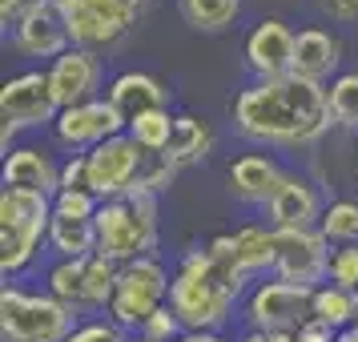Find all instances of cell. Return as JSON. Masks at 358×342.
Instances as JSON below:
<instances>
[{"instance_id": "obj_1", "label": "cell", "mask_w": 358, "mask_h": 342, "mask_svg": "<svg viewBox=\"0 0 358 342\" xmlns=\"http://www.w3.org/2000/svg\"><path fill=\"white\" fill-rule=\"evenodd\" d=\"M229 109L238 133L258 145H310L334 125L326 85L302 81L294 73L245 85Z\"/></svg>"}, {"instance_id": "obj_2", "label": "cell", "mask_w": 358, "mask_h": 342, "mask_svg": "<svg viewBox=\"0 0 358 342\" xmlns=\"http://www.w3.org/2000/svg\"><path fill=\"white\" fill-rule=\"evenodd\" d=\"M250 278L238 270L234 254V234H217L206 242V250H189L181 258L173 286H169V306L181 318L185 334L189 330H222L234 314Z\"/></svg>"}, {"instance_id": "obj_3", "label": "cell", "mask_w": 358, "mask_h": 342, "mask_svg": "<svg viewBox=\"0 0 358 342\" xmlns=\"http://www.w3.org/2000/svg\"><path fill=\"white\" fill-rule=\"evenodd\" d=\"M52 197L29 190H4L0 194V270L4 282L20 278L36 262L41 245H49Z\"/></svg>"}, {"instance_id": "obj_4", "label": "cell", "mask_w": 358, "mask_h": 342, "mask_svg": "<svg viewBox=\"0 0 358 342\" xmlns=\"http://www.w3.org/2000/svg\"><path fill=\"white\" fill-rule=\"evenodd\" d=\"M157 245V197L129 190L125 197L101 201L97 210V254L117 262L153 258Z\"/></svg>"}, {"instance_id": "obj_5", "label": "cell", "mask_w": 358, "mask_h": 342, "mask_svg": "<svg viewBox=\"0 0 358 342\" xmlns=\"http://www.w3.org/2000/svg\"><path fill=\"white\" fill-rule=\"evenodd\" d=\"M169 286H173V278L157 258L125 262L121 274H117L113 302L105 310V318L117 322L125 334H141V326L162 306H169Z\"/></svg>"}, {"instance_id": "obj_6", "label": "cell", "mask_w": 358, "mask_h": 342, "mask_svg": "<svg viewBox=\"0 0 358 342\" xmlns=\"http://www.w3.org/2000/svg\"><path fill=\"white\" fill-rule=\"evenodd\" d=\"M73 310L61 306L49 290L33 294L20 286L0 290V334L4 342H65L73 326Z\"/></svg>"}, {"instance_id": "obj_7", "label": "cell", "mask_w": 358, "mask_h": 342, "mask_svg": "<svg viewBox=\"0 0 358 342\" xmlns=\"http://www.w3.org/2000/svg\"><path fill=\"white\" fill-rule=\"evenodd\" d=\"M121 266L101 254L89 258H69V262H52L49 270V294L69 306L73 314H101L113 302V286Z\"/></svg>"}, {"instance_id": "obj_8", "label": "cell", "mask_w": 358, "mask_h": 342, "mask_svg": "<svg viewBox=\"0 0 358 342\" xmlns=\"http://www.w3.org/2000/svg\"><path fill=\"white\" fill-rule=\"evenodd\" d=\"M52 4L65 20L73 49H93V52L121 41L141 17L129 0H52Z\"/></svg>"}, {"instance_id": "obj_9", "label": "cell", "mask_w": 358, "mask_h": 342, "mask_svg": "<svg viewBox=\"0 0 358 342\" xmlns=\"http://www.w3.org/2000/svg\"><path fill=\"white\" fill-rule=\"evenodd\" d=\"M57 101H52V85H49V69H29L8 77L0 89V117H4V133H0V145L4 157L13 153V137L20 129H36V125H52L57 121Z\"/></svg>"}, {"instance_id": "obj_10", "label": "cell", "mask_w": 358, "mask_h": 342, "mask_svg": "<svg viewBox=\"0 0 358 342\" xmlns=\"http://www.w3.org/2000/svg\"><path fill=\"white\" fill-rule=\"evenodd\" d=\"M310 318H314V290L282 282V278L258 282L250 290V298H245V322H250V330H286V334H294Z\"/></svg>"}, {"instance_id": "obj_11", "label": "cell", "mask_w": 358, "mask_h": 342, "mask_svg": "<svg viewBox=\"0 0 358 342\" xmlns=\"http://www.w3.org/2000/svg\"><path fill=\"white\" fill-rule=\"evenodd\" d=\"M274 278L318 290L330 270V242L318 229H274Z\"/></svg>"}, {"instance_id": "obj_12", "label": "cell", "mask_w": 358, "mask_h": 342, "mask_svg": "<svg viewBox=\"0 0 358 342\" xmlns=\"http://www.w3.org/2000/svg\"><path fill=\"white\" fill-rule=\"evenodd\" d=\"M141 162H145V149L129 133H117L109 141H101L97 149H89V190L101 201L125 197L141 178Z\"/></svg>"}, {"instance_id": "obj_13", "label": "cell", "mask_w": 358, "mask_h": 342, "mask_svg": "<svg viewBox=\"0 0 358 342\" xmlns=\"http://www.w3.org/2000/svg\"><path fill=\"white\" fill-rule=\"evenodd\" d=\"M49 129L65 149L89 153V149H97L101 141L125 133L129 125H125V117L109 105V97H97V101H85V105H73V109H61Z\"/></svg>"}, {"instance_id": "obj_14", "label": "cell", "mask_w": 358, "mask_h": 342, "mask_svg": "<svg viewBox=\"0 0 358 342\" xmlns=\"http://www.w3.org/2000/svg\"><path fill=\"white\" fill-rule=\"evenodd\" d=\"M322 210L326 206H322L318 185L306 173H298V169H286L274 197L266 201V218H270L274 229H318Z\"/></svg>"}, {"instance_id": "obj_15", "label": "cell", "mask_w": 358, "mask_h": 342, "mask_svg": "<svg viewBox=\"0 0 358 342\" xmlns=\"http://www.w3.org/2000/svg\"><path fill=\"white\" fill-rule=\"evenodd\" d=\"M49 85L57 109H73L85 101H97L101 89V57L93 49H69L49 65Z\"/></svg>"}, {"instance_id": "obj_16", "label": "cell", "mask_w": 358, "mask_h": 342, "mask_svg": "<svg viewBox=\"0 0 358 342\" xmlns=\"http://www.w3.org/2000/svg\"><path fill=\"white\" fill-rule=\"evenodd\" d=\"M294 33L290 24L282 20H258L250 36H245V65L254 69L258 81H270V77H290L294 73Z\"/></svg>"}, {"instance_id": "obj_17", "label": "cell", "mask_w": 358, "mask_h": 342, "mask_svg": "<svg viewBox=\"0 0 358 342\" xmlns=\"http://www.w3.org/2000/svg\"><path fill=\"white\" fill-rule=\"evenodd\" d=\"M4 190H29V194H45L57 197L61 190V165L49 149H36V145H20L4 157Z\"/></svg>"}, {"instance_id": "obj_18", "label": "cell", "mask_w": 358, "mask_h": 342, "mask_svg": "<svg viewBox=\"0 0 358 342\" xmlns=\"http://www.w3.org/2000/svg\"><path fill=\"white\" fill-rule=\"evenodd\" d=\"M109 105H113L117 113L125 117V125L137 121V117L145 113H157V109H169V89H165L157 77H149V73H117L113 81H109Z\"/></svg>"}, {"instance_id": "obj_19", "label": "cell", "mask_w": 358, "mask_h": 342, "mask_svg": "<svg viewBox=\"0 0 358 342\" xmlns=\"http://www.w3.org/2000/svg\"><path fill=\"white\" fill-rule=\"evenodd\" d=\"M282 165L270 157V153H242L234 157L226 169V181H229V194L238 201H250V206H266L274 197L278 181H282Z\"/></svg>"}, {"instance_id": "obj_20", "label": "cell", "mask_w": 358, "mask_h": 342, "mask_svg": "<svg viewBox=\"0 0 358 342\" xmlns=\"http://www.w3.org/2000/svg\"><path fill=\"white\" fill-rule=\"evenodd\" d=\"M13 45H17L24 57H61V52L73 49V41H69V29L65 20H61V13H57V4H49V8H41V13H33V17H24L13 29Z\"/></svg>"}, {"instance_id": "obj_21", "label": "cell", "mask_w": 358, "mask_h": 342, "mask_svg": "<svg viewBox=\"0 0 358 342\" xmlns=\"http://www.w3.org/2000/svg\"><path fill=\"white\" fill-rule=\"evenodd\" d=\"M338 61H342V45L334 33H326V29H302L298 33V41H294V77L322 85L330 81Z\"/></svg>"}, {"instance_id": "obj_22", "label": "cell", "mask_w": 358, "mask_h": 342, "mask_svg": "<svg viewBox=\"0 0 358 342\" xmlns=\"http://www.w3.org/2000/svg\"><path fill=\"white\" fill-rule=\"evenodd\" d=\"M213 149V129L210 121H201L194 113H178V125H173V137L165 145V157L173 169H185V165H197L206 162Z\"/></svg>"}, {"instance_id": "obj_23", "label": "cell", "mask_w": 358, "mask_h": 342, "mask_svg": "<svg viewBox=\"0 0 358 342\" xmlns=\"http://www.w3.org/2000/svg\"><path fill=\"white\" fill-rule=\"evenodd\" d=\"M234 254H238V270L245 278H258V274H274V226H238L234 229Z\"/></svg>"}, {"instance_id": "obj_24", "label": "cell", "mask_w": 358, "mask_h": 342, "mask_svg": "<svg viewBox=\"0 0 358 342\" xmlns=\"http://www.w3.org/2000/svg\"><path fill=\"white\" fill-rule=\"evenodd\" d=\"M49 250L57 254V262L97 254V218H57L52 213Z\"/></svg>"}, {"instance_id": "obj_25", "label": "cell", "mask_w": 358, "mask_h": 342, "mask_svg": "<svg viewBox=\"0 0 358 342\" xmlns=\"http://www.w3.org/2000/svg\"><path fill=\"white\" fill-rule=\"evenodd\" d=\"M314 318L322 326H330L334 334L358 326V294L355 290H342L334 282H322L314 290Z\"/></svg>"}, {"instance_id": "obj_26", "label": "cell", "mask_w": 358, "mask_h": 342, "mask_svg": "<svg viewBox=\"0 0 358 342\" xmlns=\"http://www.w3.org/2000/svg\"><path fill=\"white\" fill-rule=\"evenodd\" d=\"M242 13V0H181V17L201 33H222Z\"/></svg>"}, {"instance_id": "obj_27", "label": "cell", "mask_w": 358, "mask_h": 342, "mask_svg": "<svg viewBox=\"0 0 358 342\" xmlns=\"http://www.w3.org/2000/svg\"><path fill=\"white\" fill-rule=\"evenodd\" d=\"M318 234H322L330 245L358 242V201H355V197H338V201H330V206L322 210Z\"/></svg>"}, {"instance_id": "obj_28", "label": "cell", "mask_w": 358, "mask_h": 342, "mask_svg": "<svg viewBox=\"0 0 358 342\" xmlns=\"http://www.w3.org/2000/svg\"><path fill=\"white\" fill-rule=\"evenodd\" d=\"M173 125H178V117L169 113V109H157V113H145V117H137V121H129L125 133H129L145 153H165L169 137H173Z\"/></svg>"}, {"instance_id": "obj_29", "label": "cell", "mask_w": 358, "mask_h": 342, "mask_svg": "<svg viewBox=\"0 0 358 342\" xmlns=\"http://www.w3.org/2000/svg\"><path fill=\"white\" fill-rule=\"evenodd\" d=\"M330 117L342 129H358V73H342L330 81Z\"/></svg>"}, {"instance_id": "obj_30", "label": "cell", "mask_w": 358, "mask_h": 342, "mask_svg": "<svg viewBox=\"0 0 358 342\" xmlns=\"http://www.w3.org/2000/svg\"><path fill=\"white\" fill-rule=\"evenodd\" d=\"M178 178V169L169 165V157L165 153H145V162H141V178H137V194H149V197H157L169 190V181Z\"/></svg>"}, {"instance_id": "obj_31", "label": "cell", "mask_w": 358, "mask_h": 342, "mask_svg": "<svg viewBox=\"0 0 358 342\" xmlns=\"http://www.w3.org/2000/svg\"><path fill=\"white\" fill-rule=\"evenodd\" d=\"M326 282H334L342 290L358 294V242L350 245H334L330 250V270H326Z\"/></svg>"}, {"instance_id": "obj_32", "label": "cell", "mask_w": 358, "mask_h": 342, "mask_svg": "<svg viewBox=\"0 0 358 342\" xmlns=\"http://www.w3.org/2000/svg\"><path fill=\"white\" fill-rule=\"evenodd\" d=\"M101 197L89 194V190H61L52 197V213L57 218H97Z\"/></svg>"}, {"instance_id": "obj_33", "label": "cell", "mask_w": 358, "mask_h": 342, "mask_svg": "<svg viewBox=\"0 0 358 342\" xmlns=\"http://www.w3.org/2000/svg\"><path fill=\"white\" fill-rule=\"evenodd\" d=\"M141 334H145L149 342H178L181 334H185V326H181V318L173 314V306H162L145 326H141Z\"/></svg>"}, {"instance_id": "obj_34", "label": "cell", "mask_w": 358, "mask_h": 342, "mask_svg": "<svg viewBox=\"0 0 358 342\" xmlns=\"http://www.w3.org/2000/svg\"><path fill=\"white\" fill-rule=\"evenodd\" d=\"M65 342H125V330L109 318H93V322H81Z\"/></svg>"}, {"instance_id": "obj_35", "label": "cell", "mask_w": 358, "mask_h": 342, "mask_svg": "<svg viewBox=\"0 0 358 342\" xmlns=\"http://www.w3.org/2000/svg\"><path fill=\"white\" fill-rule=\"evenodd\" d=\"M61 190H89V153H73L61 165ZM57 190V194H61ZM93 194V190H89Z\"/></svg>"}, {"instance_id": "obj_36", "label": "cell", "mask_w": 358, "mask_h": 342, "mask_svg": "<svg viewBox=\"0 0 358 342\" xmlns=\"http://www.w3.org/2000/svg\"><path fill=\"white\" fill-rule=\"evenodd\" d=\"M49 4H52V0H0V20L17 29L24 17H33V13L49 8Z\"/></svg>"}, {"instance_id": "obj_37", "label": "cell", "mask_w": 358, "mask_h": 342, "mask_svg": "<svg viewBox=\"0 0 358 342\" xmlns=\"http://www.w3.org/2000/svg\"><path fill=\"white\" fill-rule=\"evenodd\" d=\"M322 8L334 20H358V0H322Z\"/></svg>"}, {"instance_id": "obj_38", "label": "cell", "mask_w": 358, "mask_h": 342, "mask_svg": "<svg viewBox=\"0 0 358 342\" xmlns=\"http://www.w3.org/2000/svg\"><path fill=\"white\" fill-rule=\"evenodd\" d=\"M242 342H298V330L286 334V330H245Z\"/></svg>"}, {"instance_id": "obj_39", "label": "cell", "mask_w": 358, "mask_h": 342, "mask_svg": "<svg viewBox=\"0 0 358 342\" xmlns=\"http://www.w3.org/2000/svg\"><path fill=\"white\" fill-rule=\"evenodd\" d=\"M178 342H226L217 330H189V334H181Z\"/></svg>"}, {"instance_id": "obj_40", "label": "cell", "mask_w": 358, "mask_h": 342, "mask_svg": "<svg viewBox=\"0 0 358 342\" xmlns=\"http://www.w3.org/2000/svg\"><path fill=\"white\" fill-rule=\"evenodd\" d=\"M334 342H358V326H350V330H342V334H334Z\"/></svg>"}, {"instance_id": "obj_41", "label": "cell", "mask_w": 358, "mask_h": 342, "mask_svg": "<svg viewBox=\"0 0 358 342\" xmlns=\"http://www.w3.org/2000/svg\"><path fill=\"white\" fill-rule=\"evenodd\" d=\"M125 342H149L145 334H125Z\"/></svg>"}, {"instance_id": "obj_42", "label": "cell", "mask_w": 358, "mask_h": 342, "mask_svg": "<svg viewBox=\"0 0 358 342\" xmlns=\"http://www.w3.org/2000/svg\"><path fill=\"white\" fill-rule=\"evenodd\" d=\"M129 4H133V8H137V13H141V8H145L149 0H129Z\"/></svg>"}]
</instances>
